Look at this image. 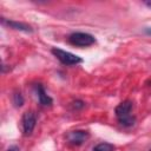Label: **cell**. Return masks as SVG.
Segmentation results:
<instances>
[{
    "instance_id": "1",
    "label": "cell",
    "mask_w": 151,
    "mask_h": 151,
    "mask_svg": "<svg viewBox=\"0 0 151 151\" xmlns=\"http://www.w3.org/2000/svg\"><path fill=\"white\" fill-rule=\"evenodd\" d=\"M132 111V101L130 100H125L122 101L114 110L116 117L118 119V122L124 125V126H131L134 123V117L131 113Z\"/></svg>"
},
{
    "instance_id": "2",
    "label": "cell",
    "mask_w": 151,
    "mask_h": 151,
    "mask_svg": "<svg viewBox=\"0 0 151 151\" xmlns=\"http://www.w3.org/2000/svg\"><path fill=\"white\" fill-rule=\"evenodd\" d=\"M52 54L60 61L63 63L64 65H77V64H80L83 63V59L71 52H67V51H64V50H60V48H52Z\"/></svg>"
},
{
    "instance_id": "3",
    "label": "cell",
    "mask_w": 151,
    "mask_h": 151,
    "mask_svg": "<svg viewBox=\"0 0 151 151\" xmlns=\"http://www.w3.org/2000/svg\"><path fill=\"white\" fill-rule=\"evenodd\" d=\"M68 41L74 45V46H79V47H86V46H91L96 42V39L93 35L88 34V33H84V32H74L72 34L68 35Z\"/></svg>"
},
{
    "instance_id": "4",
    "label": "cell",
    "mask_w": 151,
    "mask_h": 151,
    "mask_svg": "<svg viewBox=\"0 0 151 151\" xmlns=\"http://www.w3.org/2000/svg\"><path fill=\"white\" fill-rule=\"evenodd\" d=\"M21 123H22V131H24V134H25V136L31 134L32 131L34 130V126H35V123H37V117H35L34 112H32V111L25 112L24 116H22Z\"/></svg>"
},
{
    "instance_id": "5",
    "label": "cell",
    "mask_w": 151,
    "mask_h": 151,
    "mask_svg": "<svg viewBox=\"0 0 151 151\" xmlns=\"http://www.w3.org/2000/svg\"><path fill=\"white\" fill-rule=\"evenodd\" d=\"M90 137L87 131L84 130H76V131H71L67 133L66 139L70 144L72 145H81L85 140H87V138Z\"/></svg>"
},
{
    "instance_id": "6",
    "label": "cell",
    "mask_w": 151,
    "mask_h": 151,
    "mask_svg": "<svg viewBox=\"0 0 151 151\" xmlns=\"http://www.w3.org/2000/svg\"><path fill=\"white\" fill-rule=\"evenodd\" d=\"M1 21L4 25H7L14 29H19V31H24V32H32V28L29 25L27 24H24V22H18V21H14V20H7L5 18H1Z\"/></svg>"
},
{
    "instance_id": "7",
    "label": "cell",
    "mask_w": 151,
    "mask_h": 151,
    "mask_svg": "<svg viewBox=\"0 0 151 151\" xmlns=\"http://www.w3.org/2000/svg\"><path fill=\"white\" fill-rule=\"evenodd\" d=\"M37 93H38V99L41 105H45V106L52 105V98L48 94H46L42 85H40V84L37 85Z\"/></svg>"
},
{
    "instance_id": "8",
    "label": "cell",
    "mask_w": 151,
    "mask_h": 151,
    "mask_svg": "<svg viewBox=\"0 0 151 151\" xmlns=\"http://www.w3.org/2000/svg\"><path fill=\"white\" fill-rule=\"evenodd\" d=\"M114 146L110 143H100L93 147V151H113Z\"/></svg>"
},
{
    "instance_id": "9",
    "label": "cell",
    "mask_w": 151,
    "mask_h": 151,
    "mask_svg": "<svg viewBox=\"0 0 151 151\" xmlns=\"http://www.w3.org/2000/svg\"><path fill=\"white\" fill-rule=\"evenodd\" d=\"M13 104L17 106V107H19V106H21L22 104H24V97H22V94L21 93H14L13 94Z\"/></svg>"
},
{
    "instance_id": "10",
    "label": "cell",
    "mask_w": 151,
    "mask_h": 151,
    "mask_svg": "<svg viewBox=\"0 0 151 151\" xmlns=\"http://www.w3.org/2000/svg\"><path fill=\"white\" fill-rule=\"evenodd\" d=\"M84 106H85V104H84V101H81V100H76V101H73V103H72V107H73L74 110L83 109Z\"/></svg>"
},
{
    "instance_id": "11",
    "label": "cell",
    "mask_w": 151,
    "mask_h": 151,
    "mask_svg": "<svg viewBox=\"0 0 151 151\" xmlns=\"http://www.w3.org/2000/svg\"><path fill=\"white\" fill-rule=\"evenodd\" d=\"M7 151H19V149H18L17 146H12V147H9Z\"/></svg>"
},
{
    "instance_id": "12",
    "label": "cell",
    "mask_w": 151,
    "mask_h": 151,
    "mask_svg": "<svg viewBox=\"0 0 151 151\" xmlns=\"http://www.w3.org/2000/svg\"><path fill=\"white\" fill-rule=\"evenodd\" d=\"M145 5H146V6H149V7H151V1H146V2H145Z\"/></svg>"
},
{
    "instance_id": "13",
    "label": "cell",
    "mask_w": 151,
    "mask_h": 151,
    "mask_svg": "<svg viewBox=\"0 0 151 151\" xmlns=\"http://www.w3.org/2000/svg\"><path fill=\"white\" fill-rule=\"evenodd\" d=\"M150 151H151V150H150Z\"/></svg>"
}]
</instances>
